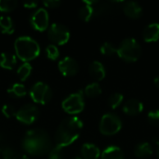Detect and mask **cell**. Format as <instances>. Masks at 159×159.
<instances>
[{"instance_id": "obj_17", "label": "cell", "mask_w": 159, "mask_h": 159, "mask_svg": "<svg viewBox=\"0 0 159 159\" xmlns=\"http://www.w3.org/2000/svg\"><path fill=\"white\" fill-rule=\"evenodd\" d=\"M101 159H125L123 151L116 145L106 147L101 154Z\"/></svg>"}, {"instance_id": "obj_26", "label": "cell", "mask_w": 159, "mask_h": 159, "mask_svg": "<svg viewBox=\"0 0 159 159\" xmlns=\"http://www.w3.org/2000/svg\"><path fill=\"white\" fill-rule=\"evenodd\" d=\"M100 51L102 55L105 56H113L115 54L117 53V47L115 46V44L111 43V42H104L101 48H100Z\"/></svg>"}, {"instance_id": "obj_29", "label": "cell", "mask_w": 159, "mask_h": 159, "mask_svg": "<svg viewBox=\"0 0 159 159\" xmlns=\"http://www.w3.org/2000/svg\"><path fill=\"white\" fill-rule=\"evenodd\" d=\"M46 54H47V57L49 59V60H52V61H55L59 58L60 56V52H59V48L55 46V45H48L47 48H46Z\"/></svg>"}, {"instance_id": "obj_35", "label": "cell", "mask_w": 159, "mask_h": 159, "mask_svg": "<svg viewBox=\"0 0 159 159\" xmlns=\"http://www.w3.org/2000/svg\"><path fill=\"white\" fill-rule=\"evenodd\" d=\"M13 159H29L26 155H16Z\"/></svg>"}, {"instance_id": "obj_38", "label": "cell", "mask_w": 159, "mask_h": 159, "mask_svg": "<svg viewBox=\"0 0 159 159\" xmlns=\"http://www.w3.org/2000/svg\"><path fill=\"white\" fill-rule=\"evenodd\" d=\"M72 159H82L81 157H73Z\"/></svg>"}, {"instance_id": "obj_15", "label": "cell", "mask_w": 159, "mask_h": 159, "mask_svg": "<svg viewBox=\"0 0 159 159\" xmlns=\"http://www.w3.org/2000/svg\"><path fill=\"white\" fill-rule=\"evenodd\" d=\"M83 159H99L101 157L100 149L93 143H84L81 147Z\"/></svg>"}, {"instance_id": "obj_33", "label": "cell", "mask_w": 159, "mask_h": 159, "mask_svg": "<svg viewBox=\"0 0 159 159\" xmlns=\"http://www.w3.org/2000/svg\"><path fill=\"white\" fill-rule=\"evenodd\" d=\"M44 6L47 7H50V8H55L57 7L59 5H61V1L58 0H47L43 2Z\"/></svg>"}, {"instance_id": "obj_32", "label": "cell", "mask_w": 159, "mask_h": 159, "mask_svg": "<svg viewBox=\"0 0 159 159\" xmlns=\"http://www.w3.org/2000/svg\"><path fill=\"white\" fill-rule=\"evenodd\" d=\"M1 111H2V114L7 118H10V117L16 116V113H17L15 107L11 104H4L2 106Z\"/></svg>"}, {"instance_id": "obj_25", "label": "cell", "mask_w": 159, "mask_h": 159, "mask_svg": "<svg viewBox=\"0 0 159 159\" xmlns=\"http://www.w3.org/2000/svg\"><path fill=\"white\" fill-rule=\"evenodd\" d=\"M78 14H79V18L82 20L89 21L92 18V16L94 15V8L91 6H89V5H85L84 4V6L80 7Z\"/></svg>"}, {"instance_id": "obj_7", "label": "cell", "mask_w": 159, "mask_h": 159, "mask_svg": "<svg viewBox=\"0 0 159 159\" xmlns=\"http://www.w3.org/2000/svg\"><path fill=\"white\" fill-rule=\"evenodd\" d=\"M30 97L38 104H46L52 98V90L48 85L39 81L34 83L30 89Z\"/></svg>"}, {"instance_id": "obj_6", "label": "cell", "mask_w": 159, "mask_h": 159, "mask_svg": "<svg viewBox=\"0 0 159 159\" xmlns=\"http://www.w3.org/2000/svg\"><path fill=\"white\" fill-rule=\"evenodd\" d=\"M62 109L70 114V115H76L81 113L85 108V100L84 94L82 90L70 94L66 97L61 102Z\"/></svg>"}, {"instance_id": "obj_19", "label": "cell", "mask_w": 159, "mask_h": 159, "mask_svg": "<svg viewBox=\"0 0 159 159\" xmlns=\"http://www.w3.org/2000/svg\"><path fill=\"white\" fill-rule=\"evenodd\" d=\"M17 64V57L15 54L9 52H3L0 54V67L7 70H12Z\"/></svg>"}, {"instance_id": "obj_21", "label": "cell", "mask_w": 159, "mask_h": 159, "mask_svg": "<svg viewBox=\"0 0 159 159\" xmlns=\"http://www.w3.org/2000/svg\"><path fill=\"white\" fill-rule=\"evenodd\" d=\"M7 93L13 98H22L26 95L27 89L24 85L20 83H15L7 89Z\"/></svg>"}, {"instance_id": "obj_28", "label": "cell", "mask_w": 159, "mask_h": 159, "mask_svg": "<svg viewBox=\"0 0 159 159\" xmlns=\"http://www.w3.org/2000/svg\"><path fill=\"white\" fill-rule=\"evenodd\" d=\"M0 155L3 159H13L16 156L14 149L9 145H1L0 146Z\"/></svg>"}, {"instance_id": "obj_18", "label": "cell", "mask_w": 159, "mask_h": 159, "mask_svg": "<svg viewBox=\"0 0 159 159\" xmlns=\"http://www.w3.org/2000/svg\"><path fill=\"white\" fill-rule=\"evenodd\" d=\"M153 152L152 145L146 142L138 143L134 148V155L138 158H147L153 155Z\"/></svg>"}, {"instance_id": "obj_11", "label": "cell", "mask_w": 159, "mask_h": 159, "mask_svg": "<svg viewBox=\"0 0 159 159\" xmlns=\"http://www.w3.org/2000/svg\"><path fill=\"white\" fill-rule=\"evenodd\" d=\"M58 67L64 76H74L79 71V64L76 60L69 56L61 60L58 63Z\"/></svg>"}, {"instance_id": "obj_37", "label": "cell", "mask_w": 159, "mask_h": 159, "mask_svg": "<svg viewBox=\"0 0 159 159\" xmlns=\"http://www.w3.org/2000/svg\"><path fill=\"white\" fill-rule=\"evenodd\" d=\"M157 156L159 159V142H157Z\"/></svg>"}, {"instance_id": "obj_31", "label": "cell", "mask_w": 159, "mask_h": 159, "mask_svg": "<svg viewBox=\"0 0 159 159\" xmlns=\"http://www.w3.org/2000/svg\"><path fill=\"white\" fill-rule=\"evenodd\" d=\"M148 122L154 126V127H159V110H152L147 115Z\"/></svg>"}, {"instance_id": "obj_3", "label": "cell", "mask_w": 159, "mask_h": 159, "mask_svg": "<svg viewBox=\"0 0 159 159\" xmlns=\"http://www.w3.org/2000/svg\"><path fill=\"white\" fill-rule=\"evenodd\" d=\"M16 57L24 62L34 60L40 54V46L31 36L23 35L18 37L14 42Z\"/></svg>"}, {"instance_id": "obj_9", "label": "cell", "mask_w": 159, "mask_h": 159, "mask_svg": "<svg viewBox=\"0 0 159 159\" xmlns=\"http://www.w3.org/2000/svg\"><path fill=\"white\" fill-rule=\"evenodd\" d=\"M39 110L36 105L34 104H25L20 107L16 113V118L22 124L31 125L33 124L38 117Z\"/></svg>"}, {"instance_id": "obj_14", "label": "cell", "mask_w": 159, "mask_h": 159, "mask_svg": "<svg viewBox=\"0 0 159 159\" xmlns=\"http://www.w3.org/2000/svg\"><path fill=\"white\" fill-rule=\"evenodd\" d=\"M143 40L145 42H148V43L158 41L159 23L152 22V23L148 24L143 32Z\"/></svg>"}, {"instance_id": "obj_23", "label": "cell", "mask_w": 159, "mask_h": 159, "mask_svg": "<svg viewBox=\"0 0 159 159\" xmlns=\"http://www.w3.org/2000/svg\"><path fill=\"white\" fill-rule=\"evenodd\" d=\"M124 100V96L121 94V93H118V92H116V93H113L109 96L108 98V101H107V103H108V106L115 110L116 109L118 106L121 105L122 102Z\"/></svg>"}, {"instance_id": "obj_5", "label": "cell", "mask_w": 159, "mask_h": 159, "mask_svg": "<svg viewBox=\"0 0 159 159\" xmlns=\"http://www.w3.org/2000/svg\"><path fill=\"white\" fill-rule=\"evenodd\" d=\"M99 129L102 134L105 136H112L121 130L122 121L117 115L108 113L102 116L100 121Z\"/></svg>"}, {"instance_id": "obj_13", "label": "cell", "mask_w": 159, "mask_h": 159, "mask_svg": "<svg viewBox=\"0 0 159 159\" xmlns=\"http://www.w3.org/2000/svg\"><path fill=\"white\" fill-rule=\"evenodd\" d=\"M143 111V104L137 99H130L123 105V112L128 116H137Z\"/></svg>"}, {"instance_id": "obj_2", "label": "cell", "mask_w": 159, "mask_h": 159, "mask_svg": "<svg viewBox=\"0 0 159 159\" xmlns=\"http://www.w3.org/2000/svg\"><path fill=\"white\" fill-rule=\"evenodd\" d=\"M83 129V122L77 116H70L64 118L57 128L54 141L56 146L66 147L75 142Z\"/></svg>"}, {"instance_id": "obj_10", "label": "cell", "mask_w": 159, "mask_h": 159, "mask_svg": "<svg viewBox=\"0 0 159 159\" xmlns=\"http://www.w3.org/2000/svg\"><path fill=\"white\" fill-rule=\"evenodd\" d=\"M49 22V17L47 9L44 7H40L35 10L30 19V23L32 27L39 32H43L48 29Z\"/></svg>"}, {"instance_id": "obj_16", "label": "cell", "mask_w": 159, "mask_h": 159, "mask_svg": "<svg viewBox=\"0 0 159 159\" xmlns=\"http://www.w3.org/2000/svg\"><path fill=\"white\" fill-rule=\"evenodd\" d=\"M89 71V75H91V77H93L97 81L102 80L106 75V71H105L103 64L98 61H94L90 63Z\"/></svg>"}, {"instance_id": "obj_34", "label": "cell", "mask_w": 159, "mask_h": 159, "mask_svg": "<svg viewBox=\"0 0 159 159\" xmlns=\"http://www.w3.org/2000/svg\"><path fill=\"white\" fill-rule=\"evenodd\" d=\"M37 5H38V2L36 1H27L23 3V6L26 8H34V7H36Z\"/></svg>"}, {"instance_id": "obj_12", "label": "cell", "mask_w": 159, "mask_h": 159, "mask_svg": "<svg viewBox=\"0 0 159 159\" xmlns=\"http://www.w3.org/2000/svg\"><path fill=\"white\" fill-rule=\"evenodd\" d=\"M123 11L125 15L130 19H138L143 15L142 6L135 1H128L123 5Z\"/></svg>"}, {"instance_id": "obj_24", "label": "cell", "mask_w": 159, "mask_h": 159, "mask_svg": "<svg viewBox=\"0 0 159 159\" xmlns=\"http://www.w3.org/2000/svg\"><path fill=\"white\" fill-rule=\"evenodd\" d=\"M84 92H85V94L88 97H91V98L92 97H96V96H98V95H100L102 93V88H101L99 83L93 82V83L89 84L85 88Z\"/></svg>"}, {"instance_id": "obj_20", "label": "cell", "mask_w": 159, "mask_h": 159, "mask_svg": "<svg viewBox=\"0 0 159 159\" xmlns=\"http://www.w3.org/2000/svg\"><path fill=\"white\" fill-rule=\"evenodd\" d=\"M15 28L12 19L9 16H0V31L3 34H11Z\"/></svg>"}, {"instance_id": "obj_1", "label": "cell", "mask_w": 159, "mask_h": 159, "mask_svg": "<svg viewBox=\"0 0 159 159\" xmlns=\"http://www.w3.org/2000/svg\"><path fill=\"white\" fill-rule=\"evenodd\" d=\"M21 147L31 156H44L52 149V142L47 131L41 129H33L24 134Z\"/></svg>"}, {"instance_id": "obj_22", "label": "cell", "mask_w": 159, "mask_h": 159, "mask_svg": "<svg viewBox=\"0 0 159 159\" xmlns=\"http://www.w3.org/2000/svg\"><path fill=\"white\" fill-rule=\"evenodd\" d=\"M32 73V65L29 62H23L17 69V75L21 81H25Z\"/></svg>"}, {"instance_id": "obj_30", "label": "cell", "mask_w": 159, "mask_h": 159, "mask_svg": "<svg viewBox=\"0 0 159 159\" xmlns=\"http://www.w3.org/2000/svg\"><path fill=\"white\" fill-rule=\"evenodd\" d=\"M48 159H64L63 148L55 145L48 153Z\"/></svg>"}, {"instance_id": "obj_8", "label": "cell", "mask_w": 159, "mask_h": 159, "mask_svg": "<svg viewBox=\"0 0 159 159\" xmlns=\"http://www.w3.org/2000/svg\"><path fill=\"white\" fill-rule=\"evenodd\" d=\"M70 31L64 24L54 22L48 30V36L50 41L57 45H64L70 39Z\"/></svg>"}, {"instance_id": "obj_27", "label": "cell", "mask_w": 159, "mask_h": 159, "mask_svg": "<svg viewBox=\"0 0 159 159\" xmlns=\"http://www.w3.org/2000/svg\"><path fill=\"white\" fill-rule=\"evenodd\" d=\"M17 1L15 0H0V11L9 12L16 8Z\"/></svg>"}, {"instance_id": "obj_36", "label": "cell", "mask_w": 159, "mask_h": 159, "mask_svg": "<svg viewBox=\"0 0 159 159\" xmlns=\"http://www.w3.org/2000/svg\"><path fill=\"white\" fill-rule=\"evenodd\" d=\"M154 84H155V86H156L157 89H159V75L156 76V77L154 78Z\"/></svg>"}, {"instance_id": "obj_4", "label": "cell", "mask_w": 159, "mask_h": 159, "mask_svg": "<svg viewBox=\"0 0 159 159\" xmlns=\"http://www.w3.org/2000/svg\"><path fill=\"white\" fill-rule=\"evenodd\" d=\"M116 54L126 62H135L141 57L142 48L135 38L127 37L120 42Z\"/></svg>"}]
</instances>
